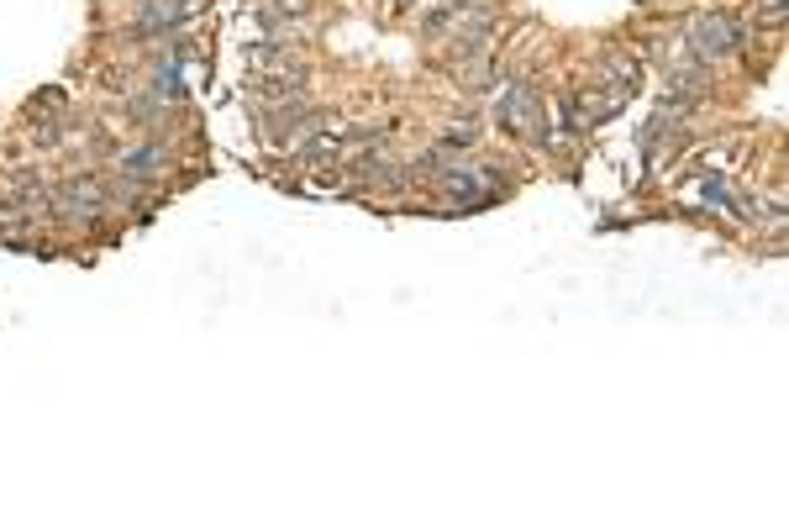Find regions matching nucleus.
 I'll return each mask as SVG.
<instances>
[{"label":"nucleus","mask_w":789,"mask_h":526,"mask_svg":"<svg viewBox=\"0 0 789 526\" xmlns=\"http://www.w3.org/2000/svg\"><path fill=\"white\" fill-rule=\"evenodd\" d=\"M163 163H169V153H163L158 142H148V148H137V153L122 158V174H127V180H153Z\"/></svg>","instance_id":"7"},{"label":"nucleus","mask_w":789,"mask_h":526,"mask_svg":"<svg viewBox=\"0 0 789 526\" xmlns=\"http://www.w3.org/2000/svg\"><path fill=\"white\" fill-rule=\"evenodd\" d=\"M443 184H447V195H453L464 210L490 206V201L500 195V180H495V169H490V163H473V169H447Z\"/></svg>","instance_id":"2"},{"label":"nucleus","mask_w":789,"mask_h":526,"mask_svg":"<svg viewBox=\"0 0 789 526\" xmlns=\"http://www.w3.org/2000/svg\"><path fill=\"white\" fill-rule=\"evenodd\" d=\"M347 174H353L358 184H379V190H395V184L405 180V174H400V163H390V158H358Z\"/></svg>","instance_id":"6"},{"label":"nucleus","mask_w":789,"mask_h":526,"mask_svg":"<svg viewBox=\"0 0 789 526\" xmlns=\"http://www.w3.org/2000/svg\"><path fill=\"white\" fill-rule=\"evenodd\" d=\"M184 16H190V0H142L137 26H142V32H163V26H180Z\"/></svg>","instance_id":"5"},{"label":"nucleus","mask_w":789,"mask_h":526,"mask_svg":"<svg viewBox=\"0 0 789 526\" xmlns=\"http://www.w3.org/2000/svg\"><path fill=\"white\" fill-rule=\"evenodd\" d=\"M495 116L505 127H542V95L537 84H505V95L495 101Z\"/></svg>","instance_id":"4"},{"label":"nucleus","mask_w":789,"mask_h":526,"mask_svg":"<svg viewBox=\"0 0 789 526\" xmlns=\"http://www.w3.org/2000/svg\"><path fill=\"white\" fill-rule=\"evenodd\" d=\"M742 48V26L727 22V16H695L689 22V53H695V64H721V58H732Z\"/></svg>","instance_id":"1"},{"label":"nucleus","mask_w":789,"mask_h":526,"mask_svg":"<svg viewBox=\"0 0 789 526\" xmlns=\"http://www.w3.org/2000/svg\"><path fill=\"white\" fill-rule=\"evenodd\" d=\"M53 210L64 221H95L105 210V184L101 180H69L58 195H53Z\"/></svg>","instance_id":"3"}]
</instances>
